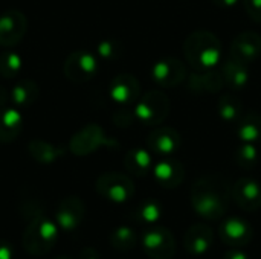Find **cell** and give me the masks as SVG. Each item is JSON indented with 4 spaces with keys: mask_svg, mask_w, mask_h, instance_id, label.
Listing matches in <instances>:
<instances>
[{
    "mask_svg": "<svg viewBox=\"0 0 261 259\" xmlns=\"http://www.w3.org/2000/svg\"><path fill=\"white\" fill-rule=\"evenodd\" d=\"M232 189L220 176H205L194 182L191 188V203L194 211L208 220L225 215Z\"/></svg>",
    "mask_w": 261,
    "mask_h": 259,
    "instance_id": "obj_1",
    "label": "cell"
},
{
    "mask_svg": "<svg viewBox=\"0 0 261 259\" xmlns=\"http://www.w3.org/2000/svg\"><path fill=\"white\" fill-rule=\"evenodd\" d=\"M184 56L197 72L214 69L223 58L222 43L210 31H194L184 41Z\"/></svg>",
    "mask_w": 261,
    "mask_h": 259,
    "instance_id": "obj_2",
    "label": "cell"
},
{
    "mask_svg": "<svg viewBox=\"0 0 261 259\" xmlns=\"http://www.w3.org/2000/svg\"><path fill=\"white\" fill-rule=\"evenodd\" d=\"M58 235L60 227L57 221L44 215H35L23 234V246L28 253L41 256L57 244Z\"/></svg>",
    "mask_w": 261,
    "mask_h": 259,
    "instance_id": "obj_3",
    "label": "cell"
},
{
    "mask_svg": "<svg viewBox=\"0 0 261 259\" xmlns=\"http://www.w3.org/2000/svg\"><path fill=\"white\" fill-rule=\"evenodd\" d=\"M170 99L162 90H150L135 104V118L147 127L161 125L170 114Z\"/></svg>",
    "mask_w": 261,
    "mask_h": 259,
    "instance_id": "obj_4",
    "label": "cell"
},
{
    "mask_svg": "<svg viewBox=\"0 0 261 259\" xmlns=\"http://www.w3.org/2000/svg\"><path fill=\"white\" fill-rule=\"evenodd\" d=\"M96 192L112 203H125L135 195V185L132 179L121 172H106L98 177L95 183Z\"/></svg>",
    "mask_w": 261,
    "mask_h": 259,
    "instance_id": "obj_5",
    "label": "cell"
},
{
    "mask_svg": "<svg viewBox=\"0 0 261 259\" xmlns=\"http://www.w3.org/2000/svg\"><path fill=\"white\" fill-rule=\"evenodd\" d=\"M98 69H99V64H98L96 55L84 49L72 52L66 58L64 66H63L66 78L75 84H83V82L93 79L95 75L98 73Z\"/></svg>",
    "mask_w": 261,
    "mask_h": 259,
    "instance_id": "obj_6",
    "label": "cell"
},
{
    "mask_svg": "<svg viewBox=\"0 0 261 259\" xmlns=\"http://www.w3.org/2000/svg\"><path fill=\"white\" fill-rule=\"evenodd\" d=\"M187 75V64L174 56L161 58L151 66V78L159 87H177L185 81Z\"/></svg>",
    "mask_w": 261,
    "mask_h": 259,
    "instance_id": "obj_7",
    "label": "cell"
},
{
    "mask_svg": "<svg viewBox=\"0 0 261 259\" xmlns=\"http://www.w3.org/2000/svg\"><path fill=\"white\" fill-rule=\"evenodd\" d=\"M102 145L109 147L115 145V142L106 137L104 130L98 124H89L83 127L78 133L73 134V137L69 142V148L75 156H87Z\"/></svg>",
    "mask_w": 261,
    "mask_h": 259,
    "instance_id": "obj_8",
    "label": "cell"
},
{
    "mask_svg": "<svg viewBox=\"0 0 261 259\" xmlns=\"http://www.w3.org/2000/svg\"><path fill=\"white\" fill-rule=\"evenodd\" d=\"M142 247L153 259H170L174 255L176 243L170 231L164 227H150L142 237Z\"/></svg>",
    "mask_w": 261,
    "mask_h": 259,
    "instance_id": "obj_9",
    "label": "cell"
},
{
    "mask_svg": "<svg viewBox=\"0 0 261 259\" xmlns=\"http://www.w3.org/2000/svg\"><path fill=\"white\" fill-rule=\"evenodd\" d=\"M28 29V20L18 9H9L0 14V46L12 47L18 44Z\"/></svg>",
    "mask_w": 261,
    "mask_h": 259,
    "instance_id": "obj_10",
    "label": "cell"
},
{
    "mask_svg": "<svg viewBox=\"0 0 261 259\" xmlns=\"http://www.w3.org/2000/svg\"><path fill=\"white\" fill-rule=\"evenodd\" d=\"M261 55V35L255 31L240 32L231 43L229 56L251 64Z\"/></svg>",
    "mask_w": 261,
    "mask_h": 259,
    "instance_id": "obj_11",
    "label": "cell"
},
{
    "mask_svg": "<svg viewBox=\"0 0 261 259\" xmlns=\"http://www.w3.org/2000/svg\"><path fill=\"white\" fill-rule=\"evenodd\" d=\"M139 95L141 84L132 73H119L109 84V96L121 105L136 104Z\"/></svg>",
    "mask_w": 261,
    "mask_h": 259,
    "instance_id": "obj_12",
    "label": "cell"
},
{
    "mask_svg": "<svg viewBox=\"0 0 261 259\" xmlns=\"http://www.w3.org/2000/svg\"><path fill=\"white\" fill-rule=\"evenodd\" d=\"M86 208L84 203L78 197H66L60 202L57 212H55V221L61 231L72 232L78 229L84 220Z\"/></svg>",
    "mask_w": 261,
    "mask_h": 259,
    "instance_id": "obj_13",
    "label": "cell"
},
{
    "mask_svg": "<svg viewBox=\"0 0 261 259\" xmlns=\"http://www.w3.org/2000/svg\"><path fill=\"white\" fill-rule=\"evenodd\" d=\"M145 142L151 153L158 156H171L180 148L182 137L180 133L171 127H158L148 134Z\"/></svg>",
    "mask_w": 261,
    "mask_h": 259,
    "instance_id": "obj_14",
    "label": "cell"
},
{
    "mask_svg": "<svg viewBox=\"0 0 261 259\" xmlns=\"http://www.w3.org/2000/svg\"><path fill=\"white\" fill-rule=\"evenodd\" d=\"M232 197L243 211L254 212L261 208V185L251 177H242L232 186Z\"/></svg>",
    "mask_w": 261,
    "mask_h": 259,
    "instance_id": "obj_15",
    "label": "cell"
},
{
    "mask_svg": "<svg viewBox=\"0 0 261 259\" xmlns=\"http://www.w3.org/2000/svg\"><path fill=\"white\" fill-rule=\"evenodd\" d=\"M153 176L154 180L167 189H174L177 188L185 177V169L182 166V163L176 159H164L159 160L154 166H153Z\"/></svg>",
    "mask_w": 261,
    "mask_h": 259,
    "instance_id": "obj_16",
    "label": "cell"
},
{
    "mask_svg": "<svg viewBox=\"0 0 261 259\" xmlns=\"http://www.w3.org/2000/svg\"><path fill=\"white\" fill-rule=\"evenodd\" d=\"M220 70L223 73L225 84L231 90H243L249 84L251 72H249V64L246 63H242L232 56H228L226 60L222 61Z\"/></svg>",
    "mask_w": 261,
    "mask_h": 259,
    "instance_id": "obj_17",
    "label": "cell"
},
{
    "mask_svg": "<svg viewBox=\"0 0 261 259\" xmlns=\"http://www.w3.org/2000/svg\"><path fill=\"white\" fill-rule=\"evenodd\" d=\"M220 237L223 243L229 246H246L251 243L252 229L251 224L242 218H228L220 227Z\"/></svg>",
    "mask_w": 261,
    "mask_h": 259,
    "instance_id": "obj_18",
    "label": "cell"
},
{
    "mask_svg": "<svg viewBox=\"0 0 261 259\" xmlns=\"http://www.w3.org/2000/svg\"><path fill=\"white\" fill-rule=\"evenodd\" d=\"M23 130V116L15 108H0V143L14 142Z\"/></svg>",
    "mask_w": 261,
    "mask_h": 259,
    "instance_id": "obj_19",
    "label": "cell"
},
{
    "mask_svg": "<svg viewBox=\"0 0 261 259\" xmlns=\"http://www.w3.org/2000/svg\"><path fill=\"white\" fill-rule=\"evenodd\" d=\"M124 165L127 168V171L133 176L138 177H144L148 172L153 171V156L151 151L148 148H132L124 159Z\"/></svg>",
    "mask_w": 261,
    "mask_h": 259,
    "instance_id": "obj_20",
    "label": "cell"
},
{
    "mask_svg": "<svg viewBox=\"0 0 261 259\" xmlns=\"http://www.w3.org/2000/svg\"><path fill=\"white\" fill-rule=\"evenodd\" d=\"M213 246V232L205 224L193 226L185 235V249L193 255H203Z\"/></svg>",
    "mask_w": 261,
    "mask_h": 259,
    "instance_id": "obj_21",
    "label": "cell"
},
{
    "mask_svg": "<svg viewBox=\"0 0 261 259\" xmlns=\"http://www.w3.org/2000/svg\"><path fill=\"white\" fill-rule=\"evenodd\" d=\"M236 134L242 142H261V114L257 111L243 113L236 122Z\"/></svg>",
    "mask_w": 261,
    "mask_h": 259,
    "instance_id": "obj_22",
    "label": "cell"
},
{
    "mask_svg": "<svg viewBox=\"0 0 261 259\" xmlns=\"http://www.w3.org/2000/svg\"><path fill=\"white\" fill-rule=\"evenodd\" d=\"M28 151L31 154V157L34 160H37L38 163H54L55 160H58L63 154H64V148L44 142V140H32L28 145Z\"/></svg>",
    "mask_w": 261,
    "mask_h": 259,
    "instance_id": "obj_23",
    "label": "cell"
},
{
    "mask_svg": "<svg viewBox=\"0 0 261 259\" xmlns=\"http://www.w3.org/2000/svg\"><path fill=\"white\" fill-rule=\"evenodd\" d=\"M217 113L223 122L236 124L243 114V104L236 95L225 93L217 101Z\"/></svg>",
    "mask_w": 261,
    "mask_h": 259,
    "instance_id": "obj_24",
    "label": "cell"
},
{
    "mask_svg": "<svg viewBox=\"0 0 261 259\" xmlns=\"http://www.w3.org/2000/svg\"><path fill=\"white\" fill-rule=\"evenodd\" d=\"M9 98L12 104L26 107L38 98V87L34 81L23 79L9 90Z\"/></svg>",
    "mask_w": 261,
    "mask_h": 259,
    "instance_id": "obj_25",
    "label": "cell"
},
{
    "mask_svg": "<svg viewBox=\"0 0 261 259\" xmlns=\"http://www.w3.org/2000/svg\"><path fill=\"white\" fill-rule=\"evenodd\" d=\"M200 79V93H217L225 87V78L220 69H208L203 72H199Z\"/></svg>",
    "mask_w": 261,
    "mask_h": 259,
    "instance_id": "obj_26",
    "label": "cell"
},
{
    "mask_svg": "<svg viewBox=\"0 0 261 259\" xmlns=\"http://www.w3.org/2000/svg\"><path fill=\"white\" fill-rule=\"evenodd\" d=\"M260 151L255 143L242 142V145L236 150V162L242 169H252L258 163Z\"/></svg>",
    "mask_w": 261,
    "mask_h": 259,
    "instance_id": "obj_27",
    "label": "cell"
},
{
    "mask_svg": "<svg viewBox=\"0 0 261 259\" xmlns=\"http://www.w3.org/2000/svg\"><path fill=\"white\" fill-rule=\"evenodd\" d=\"M23 67L21 56L14 50H5L0 53V76L14 78Z\"/></svg>",
    "mask_w": 261,
    "mask_h": 259,
    "instance_id": "obj_28",
    "label": "cell"
},
{
    "mask_svg": "<svg viewBox=\"0 0 261 259\" xmlns=\"http://www.w3.org/2000/svg\"><path fill=\"white\" fill-rule=\"evenodd\" d=\"M136 241H138L136 234L133 232V229L127 226H119L118 229L112 232V237H110V244L119 252H127L133 249Z\"/></svg>",
    "mask_w": 261,
    "mask_h": 259,
    "instance_id": "obj_29",
    "label": "cell"
},
{
    "mask_svg": "<svg viewBox=\"0 0 261 259\" xmlns=\"http://www.w3.org/2000/svg\"><path fill=\"white\" fill-rule=\"evenodd\" d=\"M136 220L145 224H153L162 217V206L156 200H145L136 208Z\"/></svg>",
    "mask_w": 261,
    "mask_h": 259,
    "instance_id": "obj_30",
    "label": "cell"
},
{
    "mask_svg": "<svg viewBox=\"0 0 261 259\" xmlns=\"http://www.w3.org/2000/svg\"><path fill=\"white\" fill-rule=\"evenodd\" d=\"M124 52V47L121 44V41L115 40V38H107L98 43L96 46V55L106 61H113L121 58Z\"/></svg>",
    "mask_w": 261,
    "mask_h": 259,
    "instance_id": "obj_31",
    "label": "cell"
},
{
    "mask_svg": "<svg viewBox=\"0 0 261 259\" xmlns=\"http://www.w3.org/2000/svg\"><path fill=\"white\" fill-rule=\"evenodd\" d=\"M246 14L255 23H261V0H242Z\"/></svg>",
    "mask_w": 261,
    "mask_h": 259,
    "instance_id": "obj_32",
    "label": "cell"
},
{
    "mask_svg": "<svg viewBox=\"0 0 261 259\" xmlns=\"http://www.w3.org/2000/svg\"><path fill=\"white\" fill-rule=\"evenodd\" d=\"M115 122L118 124V125H122V127H125V125H130L132 122H133V119H136L135 118V113H130L128 110L125 111V110H121V111H118L116 114H115Z\"/></svg>",
    "mask_w": 261,
    "mask_h": 259,
    "instance_id": "obj_33",
    "label": "cell"
},
{
    "mask_svg": "<svg viewBox=\"0 0 261 259\" xmlns=\"http://www.w3.org/2000/svg\"><path fill=\"white\" fill-rule=\"evenodd\" d=\"M14 258V247L6 240H0V259Z\"/></svg>",
    "mask_w": 261,
    "mask_h": 259,
    "instance_id": "obj_34",
    "label": "cell"
},
{
    "mask_svg": "<svg viewBox=\"0 0 261 259\" xmlns=\"http://www.w3.org/2000/svg\"><path fill=\"white\" fill-rule=\"evenodd\" d=\"M225 259H249V256L246 253H243L242 250H229L225 255Z\"/></svg>",
    "mask_w": 261,
    "mask_h": 259,
    "instance_id": "obj_35",
    "label": "cell"
},
{
    "mask_svg": "<svg viewBox=\"0 0 261 259\" xmlns=\"http://www.w3.org/2000/svg\"><path fill=\"white\" fill-rule=\"evenodd\" d=\"M240 0H213V3L219 8H232L239 3Z\"/></svg>",
    "mask_w": 261,
    "mask_h": 259,
    "instance_id": "obj_36",
    "label": "cell"
},
{
    "mask_svg": "<svg viewBox=\"0 0 261 259\" xmlns=\"http://www.w3.org/2000/svg\"><path fill=\"white\" fill-rule=\"evenodd\" d=\"M8 101H11V98H9V90H5L3 87H0V108H3L5 104H6Z\"/></svg>",
    "mask_w": 261,
    "mask_h": 259,
    "instance_id": "obj_37",
    "label": "cell"
},
{
    "mask_svg": "<svg viewBox=\"0 0 261 259\" xmlns=\"http://www.w3.org/2000/svg\"><path fill=\"white\" fill-rule=\"evenodd\" d=\"M80 259H98V253L95 250H92V249H86V250L81 252Z\"/></svg>",
    "mask_w": 261,
    "mask_h": 259,
    "instance_id": "obj_38",
    "label": "cell"
},
{
    "mask_svg": "<svg viewBox=\"0 0 261 259\" xmlns=\"http://www.w3.org/2000/svg\"><path fill=\"white\" fill-rule=\"evenodd\" d=\"M55 259H70V258H67V256H58V258H55Z\"/></svg>",
    "mask_w": 261,
    "mask_h": 259,
    "instance_id": "obj_39",
    "label": "cell"
}]
</instances>
